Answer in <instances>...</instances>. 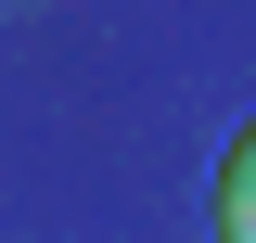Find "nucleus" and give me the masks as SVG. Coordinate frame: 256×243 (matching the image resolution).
Segmentation results:
<instances>
[{"mask_svg":"<svg viewBox=\"0 0 256 243\" xmlns=\"http://www.w3.org/2000/svg\"><path fill=\"white\" fill-rule=\"evenodd\" d=\"M218 243H256V128L230 141V166H218Z\"/></svg>","mask_w":256,"mask_h":243,"instance_id":"f257e3e1","label":"nucleus"}]
</instances>
